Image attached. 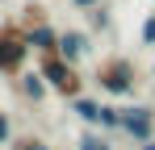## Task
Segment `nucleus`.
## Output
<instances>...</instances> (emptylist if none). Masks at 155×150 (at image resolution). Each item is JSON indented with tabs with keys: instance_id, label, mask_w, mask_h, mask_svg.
<instances>
[{
	"instance_id": "obj_1",
	"label": "nucleus",
	"mask_w": 155,
	"mask_h": 150,
	"mask_svg": "<svg viewBox=\"0 0 155 150\" xmlns=\"http://www.w3.org/2000/svg\"><path fill=\"white\" fill-rule=\"evenodd\" d=\"M92 79H97V88H101L105 96H113V100H126L130 92L138 88V67L130 63L126 54H109V58H101V63H97Z\"/></svg>"
},
{
	"instance_id": "obj_4",
	"label": "nucleus",
	"mask_w": 155,
	"mask_h": 150,
	"mask_svg": "<svg viewBox=\"0 0 155 150\" xmlns=\"http://www.w3.org/2000/svg\"><path fill=\"white\" fill-rule=\"evenodd\" d=\"M122 133L134 142H151L155 138V108L147 104H122Z\"/></svg>"
},
{
	"instance_id": "obj_7",
	"label": "nucleus",
	"mask_w": 155,
	"mask_h": 150,
	"mask_svg": "<svg viewBox=\"0 0 155 150\" xmlns=\"http://www.w3.org/2000/svg\"><path fill=\"white\" fill-rule=\"evenodd\" d=\"M88 42H92V38H88L84 29H63V33H59V54H63L67 63H80V58L88 54Z\"/></svg>"
},
{
	"instance_id": "obj_14",
	"label": "nucleus",
	"mask_w": 155,
	"mask_h": 150,
	"mask_svg": "<svg viewBox=\"0 0 155 150\" xmlns=\"http://www.w3.org/2000/svg\"><path fill=\"white\" fill-rule=\"evenodd\" d=\"M0 146H13V121L4 108H0Z\"/></svg>"
},
{
	"instance_id": "obj_2",
	"label": "nucleus",
	"mask_w": 155,
	"mask_h": 150,
	"mask_svg": "<svg viewBox=\"0 0 155 150\" xmlns=\"http://www.w3.org/2000/svg\"><path fill=\"white\" fill-rule=\"evenodd\" d=\"M38 71L46 75L51 92H59L63 100L84 96V75H80V63H67L63 54H38Z\"/></svg>"
},
{
	"instance_id": "obj_13",
	"label": "nucleus",
	"mask_w": 155,
	"mask_h": 150,
	"mask_svg": "<svg viewBox=\"0 0 155 150\" xmlns=\"http://www.w3.org/2000/svg\"><path fill=\"white\" fill-rule=\"evenodd\" d=\"M42 17H46L42 4H25V8H21V25H34V21H42Z\"/></svg>"
},
{
	"instance_id": "obj_19",
	"label": "nucleus",
	"mask_w": 155,
	"mask_h": 150,
	"mask_svg": "<svg viewBox=\"0 0 155 150\" xmlns=\"http://www.w3.org/2000/svg\"><path fill=\"white\" fill-rule=\"evenodd\" d=\"M0 4H4V0H0Z\"/></svg>"
},
{
	"instance_id": "obj_18",
	"label": "nucleus",
	"mask_w": 155,
	"mask_h": 150,
	"mask_svg": "<svg viewBox=\"0 0 155 150\" xmlns=\"http://www.w3.org/2000/svg\"><path fill=\"white\" fill-rule=\"evenodd\" d=\"M105 150H113V146H105Z\"/></svg>"
},
{
	"instance_id": "obj_11",
	"label": "nucleus",
	"mask_w": 155,
	"mask_h": 150,
	"mask_svg": "<svg viewBox=\"0 0 155 150\" xmlns=\"http://www.w3.org/2000/svg\"><path fill=\"white\" fill-rule=\"evenodd\" d=\"M109 142H105L101 133H80V142H76V150H105Z\"/></svg>"
},
{
	"instance_id": "obj_5",
	"label": "nucleus",
	"mask_w": 155,
	"mask_h": 150,
	"mask_svg": "<svg viewBox=\"0 0 155 150\" xmlns=\"http://www.w3.org/2000/svg\"><path fill=\"white\" fill-rule=\"evenodd\" d=\"M59 33H63V29H54L51 17L25 25V38H29V50H34V54H59Z\"/></svg>"
},
{
	"instance_id": "obj_3",
	"label": "nucleus",
	"mask_w": 155,
	"mask_h": 150,
	"mask_svg": "<svg viewBox=\"0 0 155 150\" xmlns=\"http://www.w3.org/2000/svg\"><path fill=\"white\" fill-rule=\"evenodd\" d=\"M29 54H34V50H29L25 25H21V21H4V25H0V75L17 79V75L25 71Z\"/></svg>"
},
{
	"instance_id": "obj_17",
	"label": "nucleus",
	"mask_w": 155,
	"mask_h": 150,
	"mask_svg": "<svg viewBox=\"0 0 155 150\" xmlns=\"http://www.w3.org/2000/svg\"><path fill=\"white\" fill-rule=\"evenodd\" d=\"M138 150H155V138H151V142H138Z\"/></svg>"
},
{
	"instance_id": "obj_10",
	"label": "nucleus",
	"mask_w": 155,
	"mask_h": 150,
	"mask_svg": "<svg viewBox=\"0 0 155 150\" xmlns=\"http://www.w3.org/2000/svg\"><path fill=\"white\" fill-rule=\"evenodd\" d=\"M101 129L105 133H122V108L117 104H105L101 108Z\"/></svg>"
},
{
	"instance_id": "obj_9",
	"label": "nucleus",
	"mask_w": 155,
	"mask_h": 150,
	"mask_svg": "<svg viewBox=\"0 0 155 150\" xmlns=\"http://www.w3.org/2000/svg\"><path fill=\"white\" fill-rule=\"evenodd\" d=\"M109 25H113V17H109V8H105V0L97 4V8H88V29H92V33H105Z\"/></svg>"
},
{
	"instance_id": "obj_16",
	"label": "nucleus",
	"mask_w": 155,
	"mask_h": 150,
	"mask_svg": "<svg viewBox=\"0 0 155 150\" xmlns=\"http://www.w3.org/2000/svg\"><path fill=\"white\" fill-rule=\"evenodd\" d=\"M71 4H76V8H84V13H88V8H97V4H101V0H71Z\"/></svg>"
},
{
	"instance_id": "obj_12",
	"label": "nucleus",
	"mask_w": 155,
	"mask_h": 150,
	"mask_svg": "<svg viewBox=\"0 0 155 150\" xmlns=\"http://www.w3.org/2000/svg\"><path fill=\"white\" fill-rule=\"evenodd\" d=\"M13 150H51V146H46L42 138H34V133H21V138L13 142Z\"/></svg>"
},
{
	"instance_id": "obj_6",
	"label": "nucleus",
	"mask_w": 155,
	"mask_h": 150,
	"mask_svg": "<svg viewBox=\"0 0 155 150\" xmlns=\"http://www.w3.org/2000/svg\"><path fill=\"white\" fill-rule=\"evenodd\" d=\"M13 83H17V92H21L29 104H42L46 92H51V83H46V75H42V71H21Z\"/></svg>"
},
{
	"instance_id": "obj_8",
	"label": "nucleus",
	"mask_w": 155,
	"mask_h": 150,
	"mask_svg": "<svg viewBox=\"0 0 155 150\" xmlns=\"http://www.w3.org/2000/svg\"><path fill=\"white\" fill-rule=\"evenodd\" d=\"M101 108H105V104L92 100V96H76V100H71V113H76L84 125H101Z\"/></svg>"
},
{
	"instance_id": "obj_15",
	"label": "nucleus",
	"mask_w": 155,
	"mask_h": 150,
	"mask_svg": "<svg viewBox=\"0 0 155 150\" xmlns=\"http://www.w3.org/2000/svg\"><path fill=\"white\" fill-rule=\"evenodd\" d=\"M138 38H143V46H155V13L143 21V29H138Z\"/></svg>"
}]
</instances>
